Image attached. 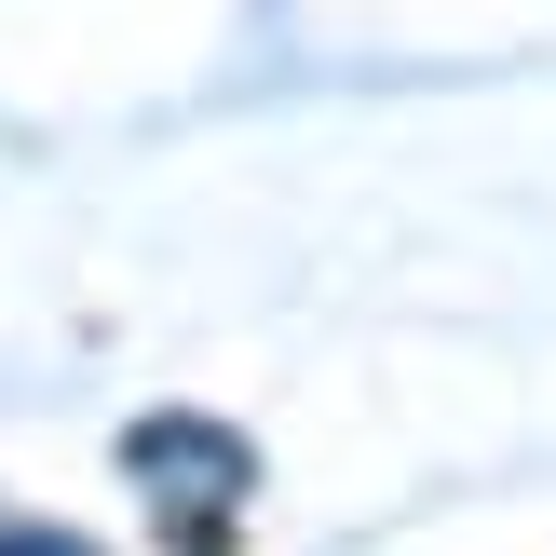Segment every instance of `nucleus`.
Returning <instances> with one entry per match:
<instances>
[{
  "label": "nucleus",
  "instance_id": "obj_1",
  "mask_svg": "<svg viewBox=\"0 0 556 556\" xmlns=\"http://www.w3.org/2000/svg\"><path fill=\"white\" fill-rule=\"evenodd\" d=\"M0 556H81V543H54V530H0Z\"/></svg>",
  "mask_w": 556,
  "mask_h": 556
}]
</instances>
